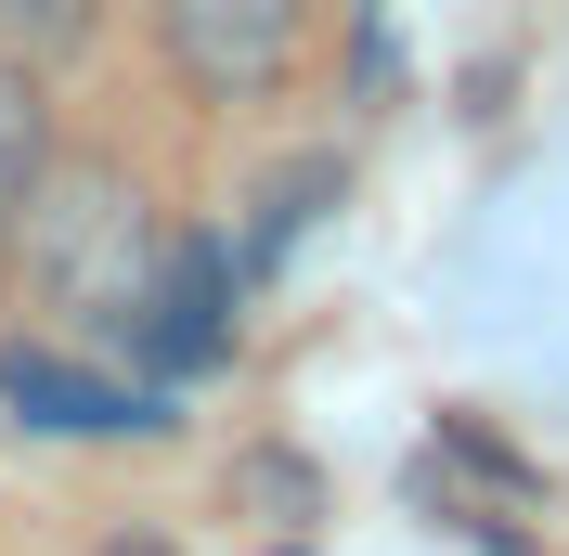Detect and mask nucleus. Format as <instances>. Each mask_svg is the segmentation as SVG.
I'll return each mask as SVG.
<instances>
[{"label":"nucleus","mask_w":569,"mask_h":556,"mask_svg":"<svg viewBox=\"0 0 569 556\" xmlns=\"http://www.w3.org/2000/svg\"><path fill=\"white\" fill-rule=\"evenodd\" d=\"M0 388H13V401H27L39 427H142V415H130V401H117L104 376H66V363H27V349L0 363Z\"/></svg>","instance_id":"39448f33"},{"label":"nucleus","mask_w":569,"mask_h":556,"mask_svg":"<svg viewBox=\"0 0 569 556\" xmlns=\"http://www.w3.org/2000/svg\"><path fill=\"white\" fill-rule=\"evenodd\" d=\"M91 27H104V0H0V39H13L27 66H52V52H78Z\"/></svg>","instance_id":"0eeeda50"},{"label":"nucleus","mask_w":569,"mask_h":556,"mask_svg":"<svg viewBox=\"0 0 569 556\" xmlns=\"http://www.w3.org/2000/svg\"><path fill=\"white\" fill-rule=\"evenodd\" d=\"M220 298H233V259H220V246H156V285H142V311H130V349L156 376H194L220 349Z\"/></svg>","instance_id":"7ed1b4c3"},{"label":"nucleus","mask_w":569,"mask_h":556,"mask_svg":"<svg viewBox=\"0 0 569 556\" xmlns=\"http://www.w3.org/2000/svg\"><path fill=\"white\" fill-rule=\"evenodd\" d=\"M52 169V117H39V66L27 52H0V220H13V195Z\"/></svg>","instance_id":"423d86ee"},{"label":"nucleus","mask_w":569,"mask_h":556,"mask_svg":"<svg viewBox=\"0 0 569 556\" xmlns=\"http://www.w3.org/2000/svg\"><path fill=\"white\" fill-rule=\"evenodd\" d=\"M156 39H169V66L208 91V105H247L298 66V39H311V0H156Z\"/></svg>","instance_id":"f03ea898"},{"label":"nucleus","mask_w":569,"mask_h":556,"mask_svg":"<svg viewBox=\"0 0 569 556\" xmlns=\"http://www.w3.org/2000/svg\"><path fill=\"white\" fill-rule=\"evenodd\" d=\"M415 492H479V505H492V530H505V518H531V466H518V453H492L466 415L415 453Z\"/></svg>","instance_id":"20e7f679"},{"label":"nucleus","mask_w":569,"mask_h":556,"mask_svg":"<svg viewBox=\"0 0 569 556\" xmlns=\"http://www.w3.org/2000/svg\"><path fill=\"white\" fill-rule=\"evenodd\" d=\"M13 259H27V285L52 298L66 324H104V337H130L142 285H156V208H142V181L104 169V156H66V169H39L27 195H13Z\"/></svg>","instance_id":"f257e3e1"}]
</instances>
